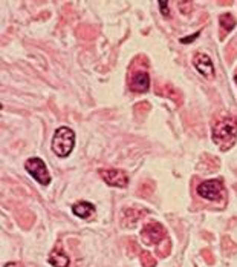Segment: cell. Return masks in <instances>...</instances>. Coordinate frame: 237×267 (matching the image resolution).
<instances>
[{"label": "cell", "instance_id": "cell-16", "mask_svg": "<svg viewBox=\"0 0 237 267\" xmlns=\"http://www.w3.org/2000/svg\"><path fill=\"white\" fill-rule=\"evenodd\" d=\"M5 267H23L20 263H8V264H5Z\"/></svg>", "mask_w": 237, "mask_h": 267}, {"label": "cell", "instance_id": "cell-14", "mask_svg": "<svg viewBox=\"0 0 237 267\" xmlns=\"http://www.w3.org/2000/svg\"><path fill=\"white\" fill-rule=\"evenodd\" d=\"M168 252H170V241H167V240H165V246L159 249V254H161V257H167V255H168Z\"/></svg>", "mask_w": 237, "mask_h": 267}, {"label": "cell", "instance_id": "cell-17", "mask_svg": "<svg viewBox=\"0 0 237 267\" xmlns=\"http://www.w3.org/2000/svg\"><path fill=\"white\" fill-rule=\"evenodd\" d=\"M236 82H237V76H236Z\"/></svg>", "mask_w": 237, "mask_h": 267}, {"label": "cell", "instance_id": "cell-7", "mask_svg": "<svg viewBox=\"0 0 237 267\" xmlns=\"http://www.w3.org/2000/svg\"><path fill=\"white\" fill-rule=\"evenodd\" d=\"M193 65L196 68V71L204 76L205 79H213L214 77V66H213V62L211 59L204 54V52H198L193 59Z\"/></svg>", "mask_w": 237, "mask_h": 267}, {"label": "cell", "instance_id": "cell-11", "mask_svg": "<svg viewBox=\"0 0 237 267\" xmlns=\"http://www.w3.org/2000/svg\"><path fill=\"white\" fill-rule=\"evenodd\" d=\"M219 23H221V28H222L224 31H231V29H234V26H236V19H234L233 14L225 12V14H222V15L219 17Z\"/></svg>", "mask_w": 237, "mask_h": 267}, {"label": "cell", "instance_id": "cell-4", "mask_svg": "<svg viewBox=\"0 0 237 267\" xmlns=\"http://www.w3.org/2000/svg\"><path fill=\"white\" fill-rule=\"evenodd\" d=\"M198 193L199 197L210 200V201H216L222 197L224 193V183L221 180H208L204 181L198 186Z\"/></svg>", "mask_w": 237, "mask_h": 267}, {"label": "cell", "instance_id": "cell-5", "mask_svg": "<svg viewBox=\"0 0 237 267\" xmlns=\"http://www.w3.org/2000/svg\"><path fill=\"white\" fill-rule=\"evenodd\" d=\"M100 177L103 178V181L112 187H120L124 189L129 184V177L124 171L121 169H100Z\"/></svg>", "mask_w": 237, "mask_h": 267}, {"label": "cell", "instance_id": "cell-2", "mask_svg": "<svg viewBox=\"0 0 237 267\" xmlns=\"http://www.w3.org/2000/svg\"><path fill=\"white\" fill-rule=\"evenodd\" d=\"M75 148V132L68 128V126H62L55 131L54 137H52V151L55 155L65 158L68 157Z\"/></svg>", "mask_w": 237, "mask_h": 267}, {"label": "cell", "instance_id": "cell-1", "mask_svg": "<svg viewBox=\"0 0 237 267\" xmlns=\"http://www.w3.org/2000/svg\"><path fill=\"white\" fill-rule=\"evenodd\" d=\"M213 141L222 151L230 149L237 140V120L234 117H224L213 126Z\"/></svg>", "mask_w": 237, "mask_h": 267}, {"label": "cell", "instance_id": "cell-6", "mask_svg": "<svg viewBox=\"0 0 237 267\" xmlns=\"http://www.w3.org/2000/svg\"><path fill=\"white\" fill-rule=\"evenodd\" d=\"M165 229L162 224L159 223H149L143 227L141 232V238L146 244H156L161 243L162 240H165Z\"/></svg>", "mask_w": 237, "mask_h": 267}, {"label": "cell", "instance_id": "cell-10", "mask_svg": "<svg viewBox=\"0 0 237 267\" xmlns=\"http://www.w3.org/2000/svg\"><path fill=\"white\" fill-rule=\"evenodd\" d=\"M49 264L54 267H69L71 264V258L62 251V249H54L49 257H48Z\"/></svg>", "mask_w": 237, "mask_h": 267}, {"label": "cell", "instance_id": "cell-8", "mask_svg": "<svg viewBox=\"0 0 237 267\" xmlns=\"http://www.w3.org/2000/svg\"><path fill=\"white\" fill-rule=\"evenodd\" d=\"M150 88V76L146 71H140L133 76L130 82V89L138 94H144Z\"/></svg>", "mask_w": 237, "mask_h": 267}, {"label": "cell", "instance_id": "cell-15", "mask_svg": "<svg viewBox=\"0 0 237 267\" xmlns=\"http://www.w3.org/2000/svg\"><path fill=\"white\" fill-rule=\"evenodd\" d=\"M199 34H201V31H198L194 35H190V37H185V39H181V42L182 43H188V42H191V40H194V39H198L199 37Z\"/></svg>", "mask_w": 237, "mask_h": 267}, {"label": "cell", "instance_id": "cell-12", "mask_svg": "<svg viewBox=\"0 0 237 267\" xmlns=\"http://www.w3.org/2000/svg\"><path fill=\"white\" fill-rule=\"evenodd\" d=\"M141 263L144 267H155L156 266V260L149 254V252H143L141 254Z\"/></svg>", "mask_w": 237, "mask_h": 267}, {"label": "cell", "instance_id": "cell-9", "mask_svg": "<svg viewBox=\"0 0 237 267\" xmlns=\"http://www.w3.org/2000/svg\"><path fill=\"white\" fill-rule=\"evenodd\" d=\"M72 212L74 215H77L78 218L83 220H90L95 213V206L89 201H78L72 206Z\"/></svg>", "mask_w": 237, "mask_h": 267}, {"label": "cell", "instance_id": "cell-3", "mask_svg": "<svg viewBox=\"0 0 237 267\" xmlns=\"http://www.w3.org/2000/svg\"><path fill=\"white\" fill-rule=\"evenodd\" d=\"M25 169L28 171V174L34 178L35 181H38L42 186H48L51 183V175L49 171L46 168V163L38 158V157H32L29 160H26L25 163Z\"/></svg>", "mask_w": 237, "mask_h": 267}, {"label": "cell", "instance_id": "cell-13", "mask_svg": "<svg viewBox=\"0 0 237 267\" xmlns=\"http://www.w3.org/2000/svg\"><path fill=\"white\" fill-rule=\"evenodd\" d=\"M159 8H161V12H162V15H168L170 14V11H168V2H165V0H161V2H158Z\"/></svg>", "mask_w": 237, "mask_h": 267}]
</instances>
